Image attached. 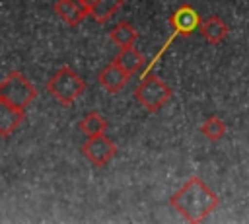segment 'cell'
Instances as JSON below:
<instances>
[{"instance_id": "1", "label": "cell", "mask_w": 249, "mask_h": 224, "mask_svg": "<svg viewBox=\"0 0 249 224\" xmlns=\"http://www.w3.org/2000/svg\"><path fill=\"white\" fill-rule=\"evenodd\" d=\"M169 203L189 222H200L212 214V210L220 205V199L202 179L191 177L171 195Z\"/></svg>"}, {"instance_id": "2", "label": "cell", "mask_w": 249, "mask_h": 224, "mask_svg": "<svg viewBox=\"0 0 249 224\" xmlns=\"http://www.w3.org/2000/svg\"><path fill=\"white\" fill-rule=\"evenodd\" d=\"M47 90L60 105H72V101H76L86 92V82L76 70L62 66L49 78Z\"/></svg>"}, {"instance_id": "3", "label": "cell", "mask_w": 249, "mask_h": 224, "mask_svg": "<svg viewBox=\"0 0 249 224\" xmlns=\"http://www.w3.org/2000/svg\"><path fill=\"white\" fill-rule=\"evenodd\" d=\"M134 97L148 111L156 113L171 99V88L154 72H146L142 74L140 84L134 88Z\"/></svg>"}, {"instance_id": "4", "label": "cell", "mask_w": 249, "mask_h": 224, "mask_svg": "<svg viewBox=\"0 0 249 224\" xmlns=\"http://www.w3.org/2000/svg\"><path fill=\"white\" fill-rule=\"evenodd\" d=\"M35 97H37V90L33 82L27 76H23L19 70H12L0 82V99L8 101L10 105L25 109Z\"/></svg>"}, {"instance_id": "5", "label": "cell", "mask_w": 249, "mask_h": 224, "mask_svg": "<svg viewBox=\"0 0 249 224\" xmlns=\"http://www.w3.org/2000/svg\"><path fill=\"white\" fill-rule=\"evenodd\" d=\"M82 154L88 158V162H91L93 166L97 168H103L107 166L115 154H117V144L105 134H93V136H88L86 142L82 144Z\"/></svg>"}, {"instance_id": "6", "label": "cell", "mask_w": 249, "mask_h": 224, "mask_svg": "<svg viewBox=\"0 0 249 224\" xmlns=\"http://www.w3.org/2000/svg\"><path fill=\"white\" fill-rule=\"evenodd\" d=\"M169 23L173 27V33L171 35H175V37H179V35H191L195 29H198L200 16H198V12L191 4H183V6H179L169 16Z\"/></svg>"}, {"instance_id": "7", "label": "cell", "mask_w": 249, "mask_h": 224, "mask_svg": "<svg viewBox=\"0 0 249 224\" xmlns=\"http://www.w3.org/2000/svg\"><path fill=\"white\" fill-rule=\"evenodd\" d=\"M128 74L113 60V62H109L107 66H103L101 68V72L97 74V82L103 86V90L105 92H109V93H117V92H121L124 86H126V82H128Z\"/></svg>"}, {"instance_id": "8", "label": "cell", "mask_w": 249, "mask_h": 224, "mask_svg": "<svg viewBox=\"0 0 249 224\" xmlns=\"http://www.w3.org/2000/svg\"><path fill=\"white\" fill-rule=\"evenodd\" d=\"M54 12L66 21L68 25H78L89 16V8L84 4V0H56Z\"/></svg>"}, {"instance_id": "9", "label": "cell", "mask_w": 249, "mask_h": 224, "mask_svg": "<svg viewBox=\"0 0 249 224\" xmlns=\"http://www.w3.org/2000/svg\"><path fill=\"white\" fill-rule=\"evenodd\" d=\"M25 119V109L0 99V136H10Z\"/></svg>"}, {"instance_id": "10", "label": "cell", "mask_w": 249, "mask_h": 224, "mask_svg": "<svg viewBox=\"0 0 249 224\" xmlns=\"http://www.w3.org/2000/svg\"><path fill=\"white\" fill-rule=\"evenodd\" d=\"M198 29H200L202 37H204L210 45L222 43V41L228 37V33H230L228 23H226L220 16H210V18H206L204 21L198 23Z\"/></svg>"}, {"instance_id": "11", "label": "cell", "mask_w": 249, "mask_h": 224, "mask_svg": "<svg viewBox=\"0 0 249 224\" xmlns=\"http://www.w3.org/2000/svg\"><path fill=\"white\" fill-rule=\"evenodd\" d=\"M115 62H117L128 76H132V74H136V72L144 66V56H142L140 51H136L134 47H124V49H121V53L117 55Z\"/></svg>"}, {"instance_id": "12", "label": "cell", "mask_w": 249, "mask_h": 224, "mask_svg": "<svg viewBox=\"0 0 249 224\" xmlns=\"http://www.w3.org/2000/svg\"><path fill=\"white\" fill-rule=\"evenodd\" d=\"M109 37H111L113 43L119 45L121 49H124V47H134V43L138 41V31H136V27H134L132 23L121 21V23H117V25L109 31Z\"/></svg>"}, {"instance_id": "13", "label": "cell", "mask_w": 249, "mask_h": 224, "mask_svg": "<svg viewBox=\"0 0 249 224\" xmlns=\"http://www.w3.org/2000/svg\"><path fill=\"white\" fill-rule=\"evenodd\" d=\"M123 4H124V0H95L89 6V16L97 23H105L109 18H113L123 8Z\"/></svg>"}, {"instance_id": "14", "label": "cell", "mask_w": 249, "mask_h": 224, "mask_svg": "<svg viewBox=\"0 0 249 224\" xmlns=\"http://www.w3.org/2000/svg\"><path fill=\"white\" fill-rule=\"evenodd\" d=\"M80 131L86 134V136H93V134H101L107 131V121L103 119L101 113L97 111H89L82 117L80 121Z\"/></svg>"}, {"instance_id": "15", "label": "cell", "mask_w": 249, "mask_h": 224, "mask_svg": "<svg viewBox=\"0 0 249 224\" xmlns=\"http://www.w3.org/2000/svg\"><path fill=\"white\" fill-rule=\"evenodd\" d=\"M200 132H202L208 140L218 142V140H222V138L226 136V123H224L220 117L210 115V117L200 125Z\"/></svg>"}, {"instance_id": "16", "label": "cell", "mask_w": 249, "mask_h": 224, "mask_svg": "<svg viewBox=\"0 0 249 224\" xmlns=\"http://www.w3.org/2000/svg\"><path fill=\"white\" fill-rule=\"evenodd\" d=\"M93 2H95V0H84V4H86V6H88V8H89V6H91V4H93Z\"/></svg>"}]
</instances>
